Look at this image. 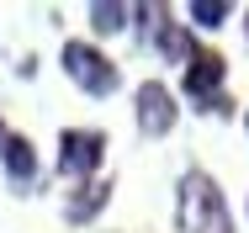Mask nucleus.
I'll return each mask as SVG.
<instances>
[{"label": "nucleus", "instance_id": "7ed1b4c3", "mask_svg": "<svg viewBox=\"0 0 249 233\" xmlns=\"http://www.w3.org/2000/svg\"><path fill=\"white\" fill-rule=\"evenodd\" d=\"M101 159H106V138L90 133V127H69L58 138V170L64 175H96Z\"/></svg>", "mask_w": 249, "mask_h": 233}, {"label": "nucleus", "instance_id": "423d86ee", "mask_svg": "<svg viewBox=\"0 0 249 233\" xmlns=\"http://www.w3.org/2000/svg\"><path fill=\"white\" fill-rule=\"evenodd\" d=\"M0 159H5V170H11L16 186H32V180H37V154H32V143H27V138H5Z\"/></svg>", "mask_w": 249, "mask_h": 233}, {"label": "nucleus", "instance_id": "9d476101", "mask_svg": "<svg viewBox=\"0 0 249 233\" xmlns=\"http://www.w3.org/2000/svg\"><path fill=\"white\" fill-rule=\"evenodd\" d=\"M191 21H196V27H223V21H228V5H223V0H196V5H191Z\"/></svg>", "mask_w": 249, "mask_h": 233}, {"label": "nucleus", "instance_id": "1a4fd4ad", "mask_svg": "<svg viewBox=\"0 0 249 233\" xmlns=\"http://www.w3.org/2000/svg\"><path fill=\"white\" fill-rule=\"evenodd\" d=\"M127 16H133L127 5H106V0H101V5H90V21H96V32H122V27H127Z\"/></svg>", "mask_w": 249, "mask_h": 233}, {"label": "nucleus", "instance_id": "20e7f679", "mask_svg": "<svg viewBox=\"0 0 249 233\" xmlns=\"http://www.w3.org/2000/svg\"><path fill=\"white\" fill-rule=\"evenodd\" d=\"M223 58H212V53H191V64H186V95L196 101V106H223Z\"/></svg>", "mask_w": 249, "mask_h": 233}, {"label": "nucleus", "instance_id": "f257e3e1", "mask_svg": "<svg viewBox=\"0 0 249 233\" xmlns=\"http://www.w3.org/2000/svg\"><path fill=\"white\" fill-rule=\"evenodd\" d=\"M180 228L186 233H228V207H223L217 186L201 170H191L180 180Z\"/></svg>", "mask_w": 249, "mask_h": 233}, {"label": "nucleus", "instance_id": "39448f33", "mask_svg": "<svg viewBox=\"0 0 249 233\" xmlns=\"http://www.w3.org/2000/svg\"><path fill=\"white\" fill-rule=\"evenodd\" d=\"M175 127V95L164 90V85H138V133H149V138H164Z\"/></svg>", "mask_w": 249, "mask_h": 233}, {"label": "nucleus", "instance_id": "f03ea898", "mask_svg": "<svg viewBox=\"0 0 249 233\" xmlns=\"http://www.w3.org/2000/svg\"><path fill=\"white\" fill-rule=\"evenodd\" d=\"M64 74L85 95H111L117 90V64L90 43H64Z\"/></svg>", "mask_w": 249, "mask_h": 233}, {"label": "nucleus", "instance_id": "6e6552de", "mask_svg": "<svg viewBox=\"0 0 249 233\" xmlns=\"http://www.w3.org/2000/svg\"><path fill=\"white\" fill-rule=\"evenodd\" d=\"M106 196H111V186H85L69 207H64V217H69V223H90L101 207H106Z\"/></svg>", "mask_w": 249, "mask_h": 233}, {"label": "nucleus", "instance_id": "0eeeda50", "mask_svg": "<svg viewBox=\"0 0 249 233\" xmlns=\"http://www.w3.org/2000/svg\"><path fill=\"white\" fill-rule=\"evenodd\" d=\"M154 43H159V53H164L170 64H191V37H186V27H180V21H159Z\"/></svg>", "mask_w": 249, "mask_h": 233}, {"label": "nucleus", "instance_id": "9b49d317", "mask_svg": "<svg viewBox=\"0 0 249 233\" xmlns=\"http://www.w3.org/2000/svg\"><path fill=\"white\" fill-rule=\"evenodd\" d=\"M5 138H11V133H5V122H0V148H5Z\"/></svg>", "mask_w": 249, "mask_h": 233}]
</instances>
